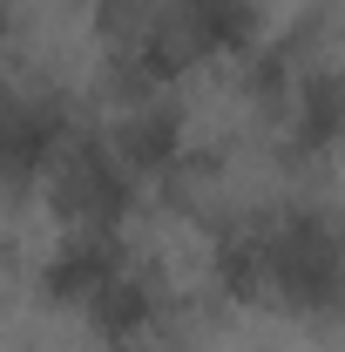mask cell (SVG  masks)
Instances as JSON below:
<instances>
[{"label":"cell","instance_id":"6da1fadb","mask_svg":"<svg viewBox=\"0 0 345 352\" xmlns=\"http://www.w3.org/2000/svg\"><path fill=\"white\" fill-rule=\"evenodd\" d=\"M271 251V305H285L304 325H345V210L339 204H285L264 217Z\"/></svg>","mask_w":345,"mask_h":352},{"label":"cell","instance_id":"7a4b0ae2","mask_svg":"<svg viewBox=\"0 0 345 352\" xmlns=\"http://www.w3.org/2000/svg\"><path fill=\"white\" fill-rule=\"evenodd\" d=\"M47 197L61 223H82V230H115V223L135 210L142 183L129 176V163L115 156L109 135H68V149L54 156L47 170Z\"/></svg>","mask_w":345,"mask_h":352},{"label":"cell","instance_id":"3957f363","mask_svg":"<svg viewBox=\"0 0 345 352\" xmlns=\"http://www.w3.org/2000/svg\"><path fill=\"white\" fill-rule=\"evenodd\" d=\"M75 135V109L54 95V88H27V95H0V190L21 197L34 190L54 156L68 149Z\"/></svg>","mask_w":345,"mask_h":352},{"label":"cell","instance_id":"277c9868","mask_svg":"<svg viewBox=\"0 0 345 352\" xmlns=\"http://www.w3.org/2000/svg\"><path fill=\"white\" fill-rule=\"evenodd\" d=\"M109 68H115V88L129 102H149V95H163L190 68V47L170 28V14H156V7L149 14H115V28H109Z\"/></svg>","mask_w":345,"mask_h":352},{"label":"cell","instance_id":"5b68a950","mask_svg":"<svg viewBox=\"0 0 345 352\" xmlns=\"http://www.w3.org/2000/svg\"><path fill=\"white\" fill-rule=\"evenodd\" d=\"M345 149V68L304 61L291 95H285V156L291 163H325Z\"/></svg>","mask_w":345,"mask_h":352},{"label":"cell","instance_id":"8992f818","mask_svg":"<svg viewBox=\"0 0 345 352\" xmlns=\"http://www.w3.org/2000/svg\"><path fill=\"white\" fill-rule=\"evenodd\" d=\"M129 264V251H122V237L115 230H82V223H68L61 230V244L47 251L41 264V292L54 298V305H95V292L115 278Z\"/></svg>","mask_w":345,"mask_h":352},{"label":"cell","instance_id":"52a82bcc","mask_svg":"<svg viewBox=\"0 0 345 352\" xmlns=\"http://www.w3.org/2000/svg\"><path fill=\"white\" fill-rule=\"evenodd\" d=\"M170 28L183 34L190 61H244L264 41L258 0H170Z\"/></svg>","mask_w":345,"mask_h":352},{"label":"cell","instance_id":"ba28073f","mask_svg":"<svg viewBox=\"0 0 345 352\" xmlns=\"http://www.w3.org/2000/svg\"><path fill=\"white\" fill-rule=\"evenodd\" d=\"M163 311H170V292H163V278L156 271H142V264H122L102 292H95V305H88V325L109 339L115 352H142V339L163 325Z\"/></svg>","mask_w":345,"mask_h":352},{"label":"cell","instance_id":"9c48e42d","mask_svg":"<svg viewBox=\"0 0 345 352\" xmlns=\"http://www.w3.org/2000/svg\"><path fill=\"white\" fill-rule=\"evenodd\" d=\"M109 142H115V156L129 163L135 183H163V176L183 170V109L163 102V95L129 102V109H122V122L109 129Z\"/></svg>","mask_w":345,"mask_h":352},{"label":"cell","instance_id":"30bf717a","mask_svg":"<svg viewBox=\"0 0 345 352\" xmlns=\"http://www.w3.org/2000/svg\"><path fill=\"white\" fill-rule=\"evenodd\" d=\"M210 278L230 305H271V251H264V217H230L210 237Z\"/></svg>","mask_w":345,"mask_h":352},{"label":"cell","instance_id":"8fae6325","mask_svg":"<svg viewBox=\"0 0 345 352\" xmlns=\"http://www.w3.org/2000/svg\"><path fill=\"white\" fill-rule=\"evenodd\" d=\"M156 0H109V14H149Z\"/></svg>","mask_w":345,"mask_h":352},{"label":"cell","instance_id":"7c38bea8","mask_svg":"<svg viewBox=\"0 0 345 352\" xmlns=\"http://www.w3.org/2000/svg\"><path fill=\"white\" fill-rule=\"evenodd\" d=\"M0 41H7V7H0Z\"/></svg>","mask_w":345,"mask_h":352}]
</instances>
